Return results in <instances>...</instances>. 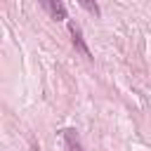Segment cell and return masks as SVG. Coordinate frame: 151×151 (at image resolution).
<instances>
[{"label":"cell","instance_id":"7a4b0ae2","mask_svg":"<svg viewBox=\"0 0 151 151\" xmlns=\"http://www.w3.org/2000/svg\"><path fill=\"white\" fill-rule=\"evenodd\" d=\"M64 142H66V149L68 151H85L83 144H80V137H78V132L73 127H66L64 130Z\"/></svg>","mask_w":151,"mask_h":151},{"label":"cell","instance_id":"277c9868","mask_svg":"<svg viewBox=\"0 0 151 151\" xmlns=\"http://www.w3.org/2000/svg\"><path fill=\"white\" fill-rule=\"evenodd\" d=\"M80 5H83L87 12H92V14H99V5H97V2H87V0H83Z\"/></svg>","mask_w":151,"mask_h":151},{"label":"cell","instance_id":"6da1fadb","mask_svg":"<svg viewBox=\"0 0 151 151\" xmlns=\"http://www.w3.org/2000/svg\"><path fill=\"white\" fill-rule=\"evenodd\" d=\"M68 31H71V42H73V47H76L85 59H92V52L87 50V45H85V38H83L80 28H78L76 24H68Z\"/></svg>","mask_w":151,"mask_h":151},{"label":"cell","instance_id":"3957f363","mask_svg":"<svg viewBox=\"0 0 151 151\" xmlns=\"http://www.w3.org/2000/svg\"><path fill=\"white\" fill-rule=\"evenodd\" d=\"M42 5L50 9V14H52L54 19H66V7H64V2H59V0H45Z\"/></svg>","mask_w":151,"mask_h":151}]
</instances>
